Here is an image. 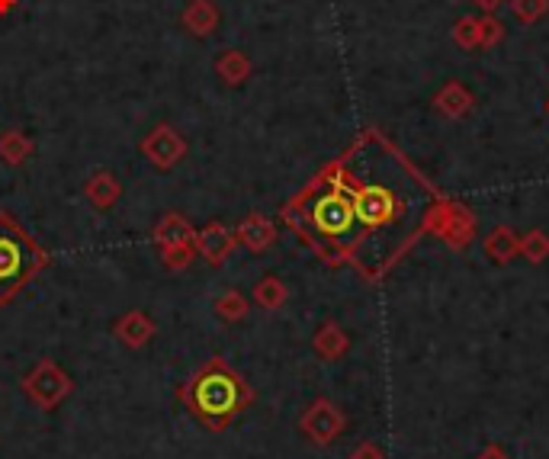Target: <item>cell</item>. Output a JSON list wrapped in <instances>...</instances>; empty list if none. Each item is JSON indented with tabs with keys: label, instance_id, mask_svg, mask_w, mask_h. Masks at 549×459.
Segmentation results:
<instances>
[{
	"label": "cell",
	"instance_id": "1",
	"mask_svg": "<svg viewBox=\"0 0 549 459\" xmlns=\"http://www.w3.org/2000/svg\"><path fill=\"white\" fill-rule=\"evenodd\" d=\"M283 222L325 264H344V260L354 257V248L360 241L354 200H350V193L338 180L334 164L318 171L309 187L283 206Z\"/></svg>",
	"mask_w": 549,
	"mask_h": 459
},
{
	"label": "cell",
	"instance_id": "2",
	"mask_svg": "<svg viewBox=\"0 0 549 459\" xmlns=\"http://www.w3.org/2000/svg\"><path fill=\"white\" fill-rule=\"evenodd\" d=\"M180 402L209 431H225L254 402V392L232 366L216 357L180 389Z\"/></svg>",
	"mask_w": 549,
	"mask_h": 459
},
{
	"label": "cell",
	"instance_id": "3",
	"mask_svg": "<svg viewBox=\"0 0 549 459\" xmlns=\"http://www.w3.org/2000/svg\"><path fill=\"white\" fill-rule=\"evenodd\" d=\"M49 264L52 254L10 212H0V305H10Z\"/></svg>",
	"mask_w": 549,
	"mask_h": 459
},
{
	"label": "cell",
	"instance_id": "4",
	"mask_svg": "<svg viewBox=\"0 0 549 459\" xmlns=\"http://www.w3.org/2000/svg\"><path fill=\"white\" fill-rule=\"evenodd\" d=\"M421 232H431V235H437L444 244H450L453 251H463L466 244L476 238V216H472L469 206L434 193L431 203L424 206Z\"/></svg>",
	"mask_w": 549,
	"mask_h": 459
},
{
	"label": "cell",
	"instance_id": "5",
	"mask_svg": "<svg viewBox=\"0 0 549 459\" xmlns=\"http://www.w3.org/2000/svg\"><path fill=\"white\" fill-rule=\"evenodd\" d=\"M23 392L42 411H52L71 395V376L61 370L55 360H39L33 370L23 376Z\"/></svg>",
	"mask_w": 549,
	"mask_h": 459
},
{
	"label": "cell",
	"instance_id": "6",
	"mask_svg": "<svg viewBox=\"0 0 549 459\" xmlns=\"http://www.w3.org/2000/svg\"><path fill=\"white\" fill-rule=\"evenodd\" d=\"M299 427H302V434L315 443V447H328V443H334L344 434L347 415L331 399H315L309 408L302 411Z\"/></svg>",
	"mask_w": 549,
	"mask_h": 459
},
{
	"label": "cell",
	"instance_id": "7",
	"mask_svg": "<svg viewBox=\"0 0 549 459\" xmlns=\"http://www.w3.org/2000/svg\"><path fill=\"white\" fill-rule=\"evenodd\" d=\"M142 155L148 158V164H155L158 171H171L183 158H187V139L174 129L161 122V126L151 129L142 139Z\"/></svg>",
	"mask_w": 549,
	"mask_h": 459
},
{
	"label": "cell",
	"instance_id": "8",
	"mask_svg": "<svg viewBox=\"0 0 549 459\" xmlns=\"http://www.w3.org/2000/svg\"><path fill=\"white\" fill-rule=\"evenodd\" d=\"M235 244H238L235 232L232 228H225L222 222H209L206 228H196V238H193L196 254H200L212 267H222L225 260L232 257Z\"/></svg>",
	"mask_w": 549,
	"mask_h": 459
},
{
	"label": "cell",
	"instance_id": "9",
	"mask_svg": "<svg viewBox=\"0 0 549 459\" xmlns=\"http://www.w3.org/2000/svg\"><path fill=\"white\" fill-rule=\"evenodd\" d=\"M219 20H222V13H219L216 4H212V0H190L187 10L180 13V23L187 26L196 39H206V36L216 33Z\"/></svg>",
	"mask_w": 549,
	"mask_h": 459
},
{
	"label": "cell",
	"instance_id": "10",
	"mask_svg": "<svg viewBox=\"0 0 549 459\" xmlns=\"http://www.w3.org/2000/svg\"><path fill=\"white\" fill-rule=\"evenodd\" d=\"M113 334L116 338L126 344V347H132V350H139V347H145L151 338H155V321H151L145 312H126L119 321H116V328H113Z\"/></svg>",
	"mask_w": 549,
	"mask_h": 459
},
{
	"label": "cell",
	"instance_id": "11",
	"mask_svg": "<svg viewBox=\"0 0 549 459\" xmlns=\"http://www.w3.org/2000/svg\"><path fill=\"white\" fill-rule=\"evenodd\" d=\"M235 238L238 244H244V248L251 251H267L273 241H277V225H273L267 216H248L238 228H235Z\"/></svg>",
	"mask_w": 549,
	"mask_h": 459
},
{
	"label": "cell",
	"instance_id": "12",
	"mask_svg": "<svg viewBox=\"0 0 549 459\" xmlns=\"http://www.w3.org/2000/svg\"><path fill=\"white\" fill-rule=\"evenodd\" d=\"M312 347H315V354L322 360L334 363V360H341L350 350V338H347V331L338 325V321H325V325L315 331Z\"/></svg>",
	"mask_w": 549,
	"mask_h": 459
},
{
	"label": "cell",
	"instance_id": "13",
	"mask_svg": "<svg viewBox=\"0 0 549 459\" xmlns=\"http://www.w3.org/2000/svg\"><path fill=\"white\" fill-rule=\"evenodd\" d=\"M472 94L469 90L460 84V81H450V84H444L437 90V97H434V110L440 113V116H447V119H463L469 110H472Z\"/></svg>",
	"mask_w": 549,
	"mask_h": 459
},
{
	"label": "cell",
	"instance_id": "14",
	"mask_svg": "<svg viewBox=\"0 0 549 459\" xmlns=\"http://www.w3.org/2000/svg\"><path fill=\"white\" fill-rule=\"evenodd\" d=\"M158 248H171V244H190L196 238V228L190 225V219H183L180 212H167V216L155 225L151 232Z\"/></svg>",
	"mask_w": 549,
	"mask_h": 459
},
{
	"label": "cell",
	"instance_id": "15",
	"mask_svg": "<svg viewBox=\"0 0 549 459\" xmlns=\"http://www.w3.org/2000/svg\"><path fill=\"white\" fill-rule=\"evenodd\" d=\"M485 254L495 260V264H508L517 254H521V238L511 225H495L485 238Z\"/></svg>",
	"mask_w": 549,
	"mask_h": 459
},
{
	"label": "cell",
	"instance_id": "16",
	"mask_svg": "<svg viewBox=\"0 0 549 459\" xmlns=\"http://www.w3.org/2000/svg\"><path fill=\"white\" fill-rule=\"evenodd\" d=\"M84 196L90 200V206H97V209H110V206H116V200L122 196V183H119L113 174L97 171L94 177H90V180L84 183Z\"/></svg>",
	"mask_w": 549,
	"mask_h": 459
},
{
	"label": "cell",
	"instance_id": "17",
	"mask_svg": "<svg viewBox=\"0 0 549 459\" xmlns=\"http://www.w3.org/2000/svg\"><path fill=\"white\" fill-rule=\"evenodd\" d=\"M216 74H219L225 84L238 87V84H244V81L251 78V58L244 55V52H238V49H225L216 58Z\"/></svg>",
	"mask_w": 549,
	"mask_h": 459
},
{
	"label": "cell",
	"instance_id": "18",
	"mask_svg": "<svg viewBox=\"0 0 549 459\" xmlns=\"http://www.w3.org/2000/svg\"><path fill=\"white\" fill-rule=\"evenodd\" d=\"M29 155H33V142H29L20 129H7L4 135H0V158H4L10 167H20Z\"/></svg>",
	"mask_w": 549,
	"mask_h": 459
},
{
	"label": "cell",
	"instance_id": "19",
	"mask_svg": "<svg viewBox=\"0 0 549 459\" xmlns=\"http://www.w3.org/2000/svg\"><path fill=\"white\" fill-rule=\"evenodd\" d=\"M286 296H289V293H286V286H283L280 277H264L261 283L254 286V302L261 305V309H267V312L283 309Z\"/></svg>",
	"mask_w": 549,
	"mask_h": 459
},
{
	"label": "cell",
	"instance_id": "20",
	"mask_svg": "<svg viewBox=\"0 0 549 459\" xmlns=\"http://www.w3.org/2000/svg\"><path fill=\"white\" fill-rule=\"evenodd\" d=\"M216 315L222 321H241L244 315H248V299H244L238 289H232V293H222L216 299Z\"/></svg>",
	"mask_w": 549,
	"mask_h": 459
},
{
	"label": "cell",
	"instance_id": "21",
	"mask_svg": "<svg viewBox=\"0 0 549 459\" xmlns=\"http://www.w3.org/2000/svg\"><path fill=\"white\" fill-rule=\"evenodd\" d=\"M521 254L530 260V264H543V260L549 257V235L543 232V228H533V232H527V238H521Z\"/></svg>",
	"mask_w": 549,
	"mask_h": 459
},
{
	"label": "cell",
	"instance_id": "22",
	"mask_svg": "<svg viewBox=\"0 0 549 459\" xmlns=\"http://www.w3.org/2000/svg\"><path fill=\"white\" fill-rule=\"evenodd\" d=\"M453 42L460 49H479V17H460L453 26Z\"/></svg>",
	"mask_w": 549,
	"mask_h": 459
},
{
	"label": "cell",
	"instance_id": "23",
	"mask_svg": "<svg viewBox=\"0 0 549 459\" xmlns=\"http://www.w3.org/2000/svg\"><path fill=\"white\" fill-rule=\"evenodd\" d=\"M508 4H511V13L524 26L537 23L540 17H546V10H549V0H508Z\"/></svg>",
	"mask_w": 549,
	"mask_h": 459
},
{
	"label": "cell",
	"instance_id": "24",
	"mask_svg": "<svg viewBox=\"0 0 549 459\" xmlns=\"http://www.w3.org/2000/svg\"><path fill=\"white\" fill-rule=\"evenodd\" d=\"M193 257H196L193 241H190V244H171V248H161V260H164V267H167V270H183V267H190V264H193Z\"/></svg>",
	"mask_w": 549,
	"mask_h": 459
},
{
	"label": "cell",
	"instance_id": "25",
	"mask_svg": "<svg viewBox=\"0 0 549 459\" xmlns=\"http://www.w3.org/2000/svg\"><path fill=\"white\" fill-rule=\"evenodd\" d=\"M501 39H505V26H501V20H495L492 13L479 17V49H492V45H498Z\"/></svg>",
	"mask_w": 549,
	"mask_h": 459
},
{
	"label": "cell",
	"instance_id": "26",
	"mask_svg": "<svg viewBox=\"0 0 549 459\" xmlns=\"http://www.w3.org/2000/svg\"><path fill=\"white\" fill-rule=\"evenodd\" d=\"M350 459H386V453H383V447H379V443L363 440V443H357V447H354Z\"/></svg>",
	"mask_w": 549,
	"mask_h": 459
},
{
	"label": "cell",
	"instance_id": "27",
	"mask_svg": "<svg viewBox=\"0 0 549 459\" xmlns=\"http://www.w3.org/2000/svg\"><path fill=\"white\" fill-rule=\"evenodd\" d=\"M476 459H511V456H508L505 450H501L498 443H492V447H485Z\"/></svg>",
	"mask_w": 549,
	"mask_h": 459
},
{
	"label": "cell",
	"instance_id": "28",
	"mask_svg": "<svg viewBox=\"0 0 549 459\" xmlns=\"http://www.w3.org/2000/svg\"><path fill=\"white\" fill-rule=\"evenodd\" d=\"M476 4H479L485 13H492V10H498L501 4H505V0H476Z\"/></svg>",
	"mask_w": 549,
	"mask_h": 459
},
{
	"label": "cell",
	"instance_id": "29",
	"mask_svg": "<svg viewBox=\"0 0 549 459\" xmlns=\"http://www.w3.org/2000/svg\"><path fill=\"white\" fill-rule=\"evenodd\" d=\"M13 7H17V0H0V17H4V13H10Z\"/></svg>",
	"mask_w": 549,
	"mask_h": 459
}]
</instances>
